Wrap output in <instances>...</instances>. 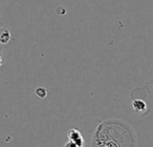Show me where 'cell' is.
<instances>
[{
    "mask_svg": "<svg viewBox=\"0 0 153 147\" xmlns=\"http://www.w3.org/2000/svg\"><path fill=\"white\" fill-rule=\"evenodd\" d=\"M91 147H138L137 134L122 119L101 120L92 134Z\"/></svg>",
    "mask_w": 153,
    "mask_h": 147,
    "instance_id": "cell-1",
    "label": "cell"
},
{
    "mask_svg": "<svg viewBox=\"0 0 153 147\" xmlns=\"http://www.w3.org/2000/svg\"><path fill=\"white\" fill-rule=\"evenodd\" d=\"M132 108L137 115H144L147 113L148 105L144 101L136 99L132 101Z\"/></svg>",
    "mask_w": 153,
    "mask_h": 147,
    "instance_id": "cell-2",
    "label": "cell"
},
{
    "mask_svg": "<svg viewBox=\"0 0 153 147\" xmlns=\"http://www.w3.org/2000/svg\"><path fill=\"white\" fill-rule=\"evenodd\" d=\"M67 140L84 146V139L82 136V133L77 128H71L67 132Z\"/></svg>",
    "mask_w": 153,
    "mask_h": 147,
    "instance_id": "cell-3",
    "label": "cell"
},
{
    "mask_svg": "<svg viewBox=\"0 0 153 147\" xmlns=\"http://www.w3.org/2000/svg\"><path fill=\"white\" fill-rule=\"evenodd\" d=\"M11 40V32L4 28L0 29V44L1 45H5L7 44Z\"/></svg>",
    "mask_w": 153,
    "mask_h": 147,
    "instance_id": "cell-4",
    "label": "cell"
},
{
    "mask_svg": "<svg viewBox=\"0 0 153 147\" xmlns=\"http://www.w3.org/2000/svg\"><path fill=\"white\" fill-rule=\"evenodd\" d=\"M35 94L40 99H45L48 95V90L44 87H38L35 90Z\"/></svg>",
    "mask_w": 153,
    "mask_h": 147,
    "instance_id": "cell-5",
    "label": "cell"
},
{
    "mask_svg": "<svg viewBox=\"0 0 153 147\" xmlns=\"http://www.w3.org/2000/svg\"><path fill=\"white\" fill-rule=\"evenodd\" d=\"M64 147H84V146H82V145H80L78 143H75V142L67 140L66 143L64 145Z\"/></svg>",
    "mask_w": 153,
    "mask_h": 147,
    "instance_id": "cell-6",
    "label": "cell"
},
{
    "mask_svg": "<svg viewBox=\"0 0 153 147\" xmlns=\"http://www.w3.org/2000/svg\"><path fill=\"white\" fill-rule=\"evenodd\" d=\"M4 63V56H3V49H2V47H1V44H0V66H2Z\"/></svg>",
    "mask_w": 153,
    "mask_h": 147,
    "instance_id": "cell-7",
    "label": "cell"
},
{
    "mask_svg": "<svg viewBox=\"0 0 153 147\" xmlns=\"http://www.w3.org/2000/svg\"><path fill=\"white\" fill-rule=\"evenodd\" d=\"M4 24H5V22H4V19H3L2 17H0V29H1Z\"/></svg>",
    "mask_w": 153,
    "mask_h": 147,
    "instance_id": "cell-8",
    "label": "cell"
}]
</instances>
